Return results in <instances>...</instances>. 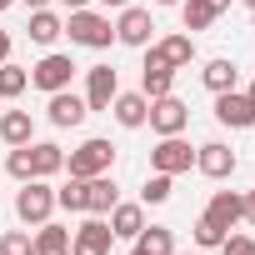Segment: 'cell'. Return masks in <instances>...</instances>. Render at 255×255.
Instances as JSON below:
<instances>
[{
  "mask_svg": "<svg viewBox=\"0 0 255 255\" xmlns=\"http://www.w3.org/2000/svg\"><path fill=\"white\" fill-rule=\"evenodd\" d=\"M65 35H70L75 45H85V50H105V45L115 40V25H110V15H100V10H70Z\"/></svg>",
  "mask_w": 255,
  "mask_h": 255,
  "instance_id": "obj_1",
  "label": "cell"
},
{
  "mask_svg": "<svg viewBox=\"0 0 255 255\" xmlns=\"http://www.w3.org/2000/svg\"><path fill=\"white\" fill-rule=\"evenodd\" d=\"M65 165H70V175H75V180L105 175V170L115 165V145H110V140H85L80 150H70V155H65Z\"/></svg>",
  "mask_w": 255,
  "mask_h": 255,
  "instance_id": "obj_2",
  "label": "cell"
},
{
  "mask_svg": "<svg viewBox=\"0 0 255 255\" xmlns=\"http://www.w3.org/2000/svg\"><path fill=\"white\" fill-rule=\"evenodd\" d=\"M50 210H55V190H50L45 180H25L20 195H15V215H20L25 225H45Z\"/></svg>",
  "mask_w": 255,
  "mask_h": 255,
  "instance_id": "obj_3",
  "label": "cell"
},
{
  "mask_svg": "<svg viewBox=\"0 0 255 255\" xmlns=\"http://www.w3.org/2000/svg\"><path fill=\"white\" fill-rule=\"evenodd\" d=\"M145 125H150L155 135H180L185 125H190V105H185V100H175V95H155V100H150V120H145Z\"/></svg>",
  "mask_w": 255,
  "mask_h": 255,
  "instance_id": "obj_4",
  "label": "cell"
},
{
  "mask_svg": "<svg viewBox=\"0 0 255 255\" xmlns=\"http://www.w3.org/2000/svg\"><path fill=\"white\" fill-rule=\"evenodd\" d=\"M110 240H115L110 220L105 215H90L80 230H70V255H110Z\"/></svg>",
  "mask_w": 255,
  "mask_h": 255,
  "instance_id": "obj_5",
  "label": "cell"
},
{
  "mask_svg": "<svg viewBox=\"0 0 255 255\" xmlns=\"http://www.w3.org/2000/svg\"><path fill=\"white\" fill-rule=\"evenodd\" d=\"M150 30H155V20H150V10H140V5H125L120 20H115V40L130 45V50H145V45H150Z\"/></svg>",
  "mask_w": 255,
  "mask_h": 255,
  "instance_id": "obj_6",
  "label": "cell"
},
{
  "mask_svg": "<svg viewBox=\"0 0 255 255\" xmlns=\"http://www.w3.org/2000/svg\"><path fill=\"white\" fill-rule=\"evenodd\" d=\"M215 120L230 125V130H255V100L235 95V90H220L215 95Z\"/></svg>",
  "mask_w": 255,
  "mask_h": 255,
  "instance_id": "obj_7",
  "label": "cell"
},
{
  "mask_svg": "<svg viewBox=\"0 0 255 255\" xmlns=\"http://www.w3.org/2000/svg\"><path fill=\"white\" fill-rule=\"evenodd\" d=\"M70 75H75V60H70V55H45V60L30 70V85L45 90V95H55V90H70Z\"/></svg>",
  "mask_w": 255,
  "mask_h": 255,
  "instance_id": "obj_8",
  "label": "cell"
},
{
  "mask_svg": "<svg viewBox=\"0 0 255 255\" xmlns=\"http://www.w3.org/2000/svg\"><path fill=\"white\" fill-rule=\"evenodd\" d=\"M170 85H175V70H170V60L160 55V45H150V50H145V70H140V95L155 100V95H170Z\"/></svg>",
  "mask_w": 255,
  "mask_h": 255,
  "instance_id": "obj_9",
  "label": "cell"
},
{
  "mask_svg": "<svg viewBox=\"0 0 255 255\" xmlns=\"http://www.w3.org/2000/svg\"><path fill=\"white\" fill-rule=\"evenodd\" d=\"M150 165H155L160 175H180V170L195 165V150H190L180 135H160V145L150 150Z\"/></svg>",
  "mask_w": 255,
  "mask_h": 255,
  "instance_id": "obj_10",
  "label": "cell"
},
{
  "mask_svg": "<svg viewBox=\"0 0 255 255\" xmlns=\"http://www.w3.org/2000/svg\"><path fill=\"white\" fill-rule=\"evenodd\" d=\"M115 95H120L115 70H110V65H90V70H85V105H90V110H110Z\"/></svg>",
  "mask_w": 255,
  "mask_h": 255,
  "instance_id": "obj_11",
  "label": "cell"
},
{
  "mask_svg": "<svg viewBox=\"0 0 255 255\" xmlns=\"http://www.w3.org/2000/svg\"><path fill=\"white\" fill-rule=\"evenodd\" d=\"M45 110H50V125H60V130H75V125L90 115V105H85L80 95H70V90H55Z\"/></svg>",
  "mask_w": 255,
  "mask_h": 255,
  "instance_id": "obj_12",
  "label": "cell"
},
{
  "mask_svg": "<svg viewBox=\"0 0 255 255\" xmlns=\"http://www.w3.org/2000/svg\"><path fill=\"white\" fill-rule=\"evenodd\" d=\"M195 170H200V175H210V180H225V175L235 170V150H230V145H220V140H210V145H200V150H195Z\"/></svg>",
  "mask_w": 255,
  "mask_h": 255,
  "instance_id": "obj_13",
  "label": "cell"
},
{
  "mask_svg": "<svg viewBox=\"0 0 255 255\" xmlns=\"http://www.w3.org/2000/svg\"><path fill=\"white\" fill-rule=\"evenodd\" d=\"M110 110H115V120L125 125V130H140V125L150 120V100H145L140 90H125V95H115V100H110Z\"/></svg>",
  "mask_w": 255,
  "mask_h": 255,
  "instance_id": "obj_14",
  "label": "cell"
},
{
  "mask_svg": "<svg viewBox=\"0 0 255 255\" xmlns=\"http://www.w3.org/2000/svg\"><path fill=\"white\" fill-rule=\"evenodd\" d=\"M115 200H120V190H115L110 170L85 180V210H90V215H110V210H115Z\"/></svg>",
  "mask_w": 255,
  "mask_h": 255,
  "instance_id": "obj_15",
  "label": "cell"
},
{
  "mask_svg": "<svg viewBox=\"0 0 255 255\" xmlns=\"http://www.w3.org/2000/svg\"><path fill=\"white\" fill-rule=\"evenodd\" d=\"M240 210H245V195H235V190H215V195H210V210H205V215H210V220H215L220 230H230V225L240 220Z\"/></svg>",
  "mask_w": 255,
  "mask_h": 255,
  "instance_id": "obj_16",
  "label": "cell"
},
{
  "mask_svg": "<svg viewBox=\"0 0 255 255\" xmlns=\"http://www.w3.org/2000/svg\"><path fill=\"white\" fill-rule=\"evenodd\" d=\"M110 230H115V240H135V235L145 230V210L115 200V210H110Z\"/></svg>",
  "mask_w": 255,
  "mask_h": 255,
  "instance_id": "obj_17",
  "label": "cell"
},
{
  "mask_svg": "<svg viewBox=\"0 0 255 255\" xmlns=\"http://www.w3.org/2000/svg\"><path fill=\"white\" fill-rule=\"evenodd\" d=\"M35 125H30V110H5L0 115V140L5 145H30Z\"/></svg>",
  "mask_w": 255,
  "mask_h": 255,
  "instance_id": "obj_18",
  "label": "cell"
},
{
  "mask_svg": "<svg viewBox=\"0 0 255 255\" xmlns=\"http://www.w3.org/2000/svg\"><path fill=\"white\" fill-rule=\"evenodd\" d=\"M55 170H65V150H60V145H50V140L30 145V175H35V180H45V175H55Z\"/></svg>",
  "mask_w": 255,
  "mask_h": 255,
  "instance_id": "obj_19",
  "label": "cell"
},
{
  "mask_svg": "<svg viewBox=\"0 0 255 255\" xmlns=\"http://www.w3.org/2000/svg\"><path fill=\"white\" fill-rule=\"evenodd\" d=\"M130 255H175V235L165 230V225H145L140 235H135V250Z\"/></svg>",
  "mask_w": 255,
  "mask_h": 255,
  "instance_id": "obj_20",
  "label": "cell"
},
{
  "mask_svg": "<svg viewBox=\"0 0 255 255\" xmlns=\"http://www.w3.org/2000/svg\"><path fill=\"white\" fill-rule=\"evenodd\" d=\"M35 255H70V230L65 225H35Z\"/></svg>",
  "mask_w": 255,
  "mask_h": 255,
  "instance_id": "obj_21",
  "label": "cell"
},
{
  "mask_svg": "<svg viewBox=\"0 0 255 255\" xmlns=\"http://www.w3.org/2000/svg\"><path fill=\"white\" fill-rule=\"evenodd\" d=\"M60 35H65L60 15H50V10H30V40H35V45H55Z\"/></svg>",
  "mask_w": 255,
  "mask_h": 255,
  "instance_id": "obj_22",
  "label": "cell"
},
{
  "mask_svg": "<svg viewBox=\"0 0 255 255\" xmlns=\"http://www.w3.org/2000/svg\"><path fill=\"white\" fill-rule=\"evenodd\" d=\"M160 55L170 60V70H185L195 60V35H165L160 40Z\"/></svg>",
  "mask_w": 255,
  "mask_h": 255,
  "instance_id": "obj_23",
  "label": "cell"
},
{
  "mask_svg": "<svg viewBox=\"0 0 255 255\" xmlns=\"http://www.w3.org/2000/svg\"><path fill=\"white\" fill-rule=\"evenodd\" d=\"M235 75H240V70H235V60H210V65L200 70V80H205V90H210V95L235 90Z\"/></svg>",
  "mask_w": 255,
  "mask_h": 255,
  "instance_id": "obj_24",
  "label": "cell"
},
{
  "mask_svg": "<svg viewBox=\"0 0 255 255\" xmlns=\"http://www.w3.org/2000/svg\"><path fill=\"white\" fill-rule=\"evenodd\" d=\"M180 20H185V30H210L215 5H210V0H185V5H180Z\"/></svg>",
  "mask_w": 255,
  "mask_h": 255,
  "instance_id": "obj_25",
  "label": "cell"
},
{
  "mask_svg": "<svg viewBox=\"0 0 255 255\" xmlns=\"http://www.w3.org/2000/svg\"><path fill=\"white\" fill-rule=\"evenodd\" d=\"M25 85H30V70H20V65H10V60L0 65V100H10V95H20Z\"/></svg>",
  "mask_w": 255,
  "mask_h": 255,
  "instance_id": "obj_26",
  "label": "cell"
},
{
  "mask_svg": "<svg viewBox=\"0 0 255 255\" xmlns=\"http://www.w3.org/2000/svg\"><path fill=\"white\" fill-rule=\"evenodd\" d=\"M0 255H35L30 230H5V235H0Z\"/></svg>",
  "mask_w": 255,
  "mask_h": 255,
  "instance_id": "obj_27",
  "label": "cell"
},
{
  "mask_svg": "<svg viewBox=\"0 0 255 255\" xmlns=\"http://www.w3.org/2000/svg\"><path fill=\"white\" fill-rule=\"evenodd\" d=\"M170 190H175V185H170V175H160V170H155V175L145 180L140 200H145V205H165V200H170Z\"/></svg>",
  "mask_w": 255,
  "mask_h": 255,
  "instance_id": "obj_28",
  "label": "cell"
},
{
  "mask_svg": "<svg viewBox=\"0 0 255 255\" xmlns=\"http://www.w3.org/2000/svg\"><path fill=\"white\" fill-rule=\"evenodd\" d=\"M55 205H60V210H70V215H75V210H85V180H75V175H70V185H65V190H55Z\"/></svg>",
  "mask_w": 255,
  "mask_h": 255,
  "instance_id": "obj_29",
  "label": "cell"
},
{
  "mask_svg": "<svg viewBox=\"0 0 255 255\" xmlns=\"http://www.w3.org/2000/svg\"><path fill=\"white\" fill-rule=\"evenodd\" d=\"M220 240H225V230H220L210 215H200V220H195V245H205V250H220Z\"/></svg>",
  "mask_w": 255,
  "mask_h": 255,
  "instance_id": "obj_30",
  "label": "cell"
},
{
  "mask_svg": "<svg viewBox=\"0 0 255 255\" xmlns=\"http://www.w3.org/2000/svg\"><path fill=\"white\" fill-rule=\"evenodd\" d=\"M5 170H10L15 180H35V175H30V145H15L10 160H5Z\"/></svg>",
  "mask_w": 255,
  "mask_h": 255,
  "instance_id": "obj_31",
  "label": "cell"
},
{
  "mask_svg": "<svg viewBox=\"0 0 255 255\" xmlns=\"http://www.w3.org/2000/svg\"><path fill=\"white\" fill-rule=\"evenodd\" d=\"M220 255H255V240L250 235H225L220 240Z\"/></svg>",
  "mask_w": 255,
  "mask_h": 255,
  "instance_id": "obj_32",
  "label": "cell"
},
{
  "mask_svg": "<svg viewBox=\"0 0 255 255\" xmlns=\"http://www.w3.org/2000/svg\"><path fill=\"white\" fill-rule=\"evenodd\" d=\"M240 220H250V225H255V190L245 195V210H240Z\"/></svg>",
  "mask_w": 255,
  "mask_h": 255,
  "instance_id": "obj_33",
  "label": "cell"
},
{
  "mask_svg": "<svg viewBox=\"0 0 255 255\" xmlns=\"http://www.w3.org/2000/svg\"><path fill=\"white\" fill-rule=\"evenodd\" d=\"M5 60H10V35L0 30V65H5Z\"/></svg>",
  "mask_w": 255,
  "mask_h": 255,
  "instance_id": "obj_34",
  "label": "cell"
},
{
  "mask_svg": "<svg viewBox=\"0 0 255 255\" xmlns=\"http://www.w3.org/2000/svg\"><path fill=\"white\" fill-rule=\"evenodd\" d=\"M60 5H65V10H85V5H90V0H60Z\"/></svg>",
  "mask_w": 255,
  "mask_h": 255,
  "instance_id": "obj_35",
  "label": "cell"
},
{
  "mask_svg": "<svg viewBox=\"0 0 255 255\" xmlns=\"http://www.w3.org/2000/svg\"><path fill=\"white\" fill-rule=\"evenodd\" d=\"M100 5H105V10H110V5H115V10H125V5H130V0H100Z\"/></svg>",
  "mask_w": 255,
  "mask_h": 255,
  "instance_id": "obj_36",
  "label": "cell"
},
{
  "mask_svg": "<svg viewBox=\"0 0 255 255\" xmlns=\"http://www.w3.org/2000/svg\"><path fill=\"white\" fill-rule=\"evenodd\" d=\"M25 5H30V10H45V5H50V0H25Z\"/></svg>",
  "mask_w": 255,
  "mask_h": 255,
  "instance_id": "obj_37",
  "label": "cell"
},
{
  "mask_svg": "<svg viewBox=\"0 0 255 255\" xmlns=\"http://www.w3.org/2000/svg\"><path fill=\"white\" fill-rule=\"evenodd\" d=\"M5 5H15V0H0V10H5Z\"/></svg>",
  "mask_w": 255,
  "mask_h": 255,
  "instance_id": "obj_38",
  "label": "cell"
},
{
  "mask_svg": "<svg viewBox=\"0 0 255 255\" xmlns=\"http://www.w3.org/2000/svg\"><path fill=\"white\" fill-rule=\"evenodd\" d=\"M160 5H180V0H160Z\"/></svg>",
  "mask_w": 255,
  "mask_h": 255,
  "instance_id": "obj_39",
  "label": "cell"
},
{
  "mask_svg": "<svg viewBox=\"0 0 255 255\" xmlns=\"http://www.w3.org/2000/svg\"><path fill=\"white\" fill-rule=\"evenodd\" d=\"M245 95H250V100H255V85H250V90H245Z\"/></svg>",
  "mask_w": 255,
  "mask_h": 255,
  "instance_id": "obj_40",
  "label": "cell"
},
{
  "mask_svg": "<svg viewBox=\"0 0 255 255\" xmlns=\"http://www.w3.org/2000/svg\"><path fill=\"white\" fill-rule=\"evenodd\" d=\"M245 5H250V10H255V0H245Z\"/></svg>",
  "mask_w": 255,
  "mask_h": 255,
  "instance_id": "obj_41",
  "label": "cell"
}]
</instances>
